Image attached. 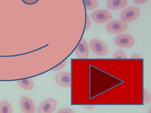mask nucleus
Here are the masks:
<instances>
[{
  "instance_id": "f257e3e1",
  "label": "nucleus",
  "mask_w": 151,
  "mask_h": 113,
  "mask_svg": "<svg viewBox=\"0 0 151 113\" xmlns=\"http://www.w3.org/2000/svg\"><path fill=\"white\" fill-rule=\"evenodd\" d=\"M89 45L94 54L99 56H105L109 53V50L106 44L97 39H91L89 41Z\"/></svg>"
},
{
  "instance_id": "f03ea898",
  "label": "nucleus",
  "mask_w": 151,
  "mask_h": 113,
  "mask_svg": "<svg viewBox=\"0 0 151 113\" xmlns=\"http://www.w3.org/2000/svg\"><path fill=\"white\" fill-rule=\"evenodd\" d=\"M140 14V10L136 6H129L124 9L120 14V17L123 21L129 22L136 20Z\"/></svg>"
},
{
  "instance_id": "7ed1b4c3",
  "label": "nucleus",
  "mask_w": 151,
  "mask_h": 113,
  "mask_svg": "<svg viewBox=\"0 0 151 113\" xmlns=\"http://www.w3.org/2000/svg\"><path fill=\"white\" fill-rule=\"evenodd\" d=\"M128 25L126 22L120 20H113L108 23L106 26V30L113 34L119 33L127 30Z\"/></svg>"
},
{
  "instance_id": "20e7f679",
  "label": "nucleus",
  "mask_w": 151,
  "mask_h": 113,
  "mask_svg": "<svg viewBox=\"0 0 151 113\" xmlns=\"http://www.w3.org/2000/svg\"><path fill=\"white\" fill-rule=\"evenodd\" d=\"M116 45L121 48L126 49L132 47L135 43V39L132 36L128 34H120L115 38Z\"/></svg>"
},
{
  "instance_id": "39448f33",
  "label": "nucleus",
  "mask_w": 151,
  "mask_h": 113,
  "mask_svg": "<svg viewBox=\"0 0 151 113\" xmlns=\"http://www.w3.org/2000/svg\"><path fill=\"white\" fill-rule=\"evenodd\" d=\"M112 18L110 12L105 9H99L94 11L91 14L92 20L97 23L103 24L108 21Z\"/></svg>"
},
{
  "instance_id": "423d86ee",
  "label": "nucleus",
  "mask_w": 151,
  "mask_h": 113,
  "mask_svg": "<svg viewBox=\"0 0 151 113\" xmlns=\"http://www.w3.org/2000/svg\"><path fill=\"white\" fill-rule=\"evenodd\" d=\"M56 84L64 88H70L71 86V73L61 72L57 73L55 77Z\"/></svg>"
},
{
  "instance_id": "0eeeda50",
  "label": "nucleus",
  "mask_w": 151,
  "mask_h": 113,
  "mask_svg": "<svg viewBox=\"0 0 151 113\" xmlns=\"http://www.w3.org/2000/svg\"><path fill=\"white\" fill-rule=\"evenodd\" d=\"M57 106V102L54 99H47L43 101L38 108L39 113H51L53 112Z\"/></svg>"
},
{
  "instance_id": "6e6552de",
  "label": "nucleus",
  "mask_w": 151,
  "mask_h": 113,
  "mask_svg": "<svg viewBox=\"0 0 151 113\" xmlns=\"http://www.w3.org/2000/svg\"><path fill=\"white\" fill-rule=\"evenodd\" d=\"M20 106L23 112L34 113L36 112L35 104L31 99L27 97H22L20 100Z\"/></svg>"
},
{
  "instance_id": "1a4fd4ad",
  "label": "nucleus",
  "mask_w": 151,
  "mask_h": 113,
  "mask_svg": "<svg viewBox=\"0 0 151 113\" xmlns=\"http://www.w3.org/2000/svg\"><path fill=\"white\" fill-rule=\"evenodd\" d=\"M75 53L76 56L80 59L87 58L89 55V49L88 44L84 38L81 39L76 48Z\"/></svg>"
},
{
  "instance_id": "9d476101",
  "label": "nucleus",
  "mask_w": 151,
  "mask_h": 113,
  "mask_svg": "<svg viewBox=\"0 0 151 113\" xmlns=\"http://www.w3.org/2000/svg\"><path fill=\"white\" fill-rule=\"evenodd\" d=\"M127 4V0H107L106 2L107 7L112 10L120 9Z\"/></svg>"
},
{
  "instance_id": "9b49d317",
  "label": "nucleus",
  "mask_w": 151,
  "mask_h": 113,
  "mask_svg": "<svg viewBox=\"0 0 151 113\" xmlns=\"http://www.w3.org/2000/svg\"><path fill=\"white\" fill-rule=\"evenodd\" d=\"M16 82L20 88L26 91H31L34 88V82L31 78L18 80Z\"/></svg>"
},
{
  "instance_id": "f8f14e48",
  "label": "nucleus",
  "mask_w": 151,
  "mask_h": 113,
  "mask_svg": "<svg viewBox=\"0 0 151 113\" xmlns=\"http://www.w3.org/2000/svg\"><path fill=\"white\" fill-rule=\"evenodd\" d=\"M13 112V109L10 103L6 101H3L0 103V113Z\"/></svg>"
},
{
  "instance_id": "ddd939ff",
  "label": "nucleus",
  "mask_w": 151,
  "mask_h": 113,
  "mask_svg": "<svg viewBox=\"0 0 151 113\" xmlns=\"http://www.w3.org/2000/svg\"><path fill=\"white\" fill-rule=\"evenodd\" d=\"M85 7L87 10H92L98 6V2L97 0H84Z\"/></svg>"
},
{
  "instance_id": "4468645a",
  "label": "nucleus",
  "mask_w": 151,
  "mask_h": 113,
  "mask_svg": "<svg viewBox=\"0 0 151 113\" xmlns=\"http://www.w3.org/2000/svg\"><path fill=\"white\" fill-rule=\"evenodd\" d=\"M113 58L114 59H127V54L122 50H117L115 51L113 54Z\"/></svg>"
},
{
  "instance_id": "2eb2a0df",
  "label": "nucleus",
  "mask_w": 151,
  "mask_h": 113,
  "mask_svg": "<svg viewBox=\"0 0 151 113\" xmlns=\"http://www.w3.org/2000/svg\"><path fill=\"white\" fill-rule=\"evenodd\" d=\"M151 100L150 93L148 90L145 89L143 92V103L145 104H148L150 103Z\"/></svg>"
},
{
  "instance_id": "dca6fc26",
  "label": "nucleus",
  "mask_w": 151,
  "mask_h": 113,
  "mask_svg": "<svg viewBox=\"0 0 151 113\" xmlns=\"http://www.w3.org/2000/svg\"><path fill=\"white\" fill-rule=\"evenodd\" d=\"M67 62L68 60L67 59H66L65 61L61 62V63H60L59 65H57L56 67H55V68H53V69H52V72H56L62 70V69L64 68V67H65L66 65H67Z\"/></svg>"
},
{
  "instance_id": "f3484780",
  "label": "nucleus",
  "mask_w": 151,
  "mask_h": 113,
  "mask_svg": "<svg viewBox=\"0 0 151 113\" xmlns=\"http://www.w3.org/2000/svg\"><path fill=\"white\" fill-rule=\"evenodd\" d=\"M58 113H75V111L72 108H63L59 110L58 112H57Z\"/></svg>"
},
{
  "instance_id": "a211bd4d",
  "label": "nucleus",
  "mask_w": 151,
  "mask_h": 113,
  "mask_svg": "<svg viewBox=\"0 0 151 113\" xmlns=\"http://www.w3.org/2000/svg\"><path fill=\"white\" fill-rule=\"evenodd\" d=\"M22 2L28 5H33L35 4L39 0H22Z\"/></svg>"
},
{
  "instance_id": "6ab92c4d",
  "label": "nucleus",
  "mask_w": 151,
  "mask_h": 113,
  "mask_svg": "<svg viewBox=\"0 0 151 113\" xmlns=\"http://www.w3.org/2000/svg\"><path fill=\"white\" fill-rule=\"evenodd\" d=\"M90 26H91V21H90V19L89 18V15H87L86 16V28H85V30L86 31L88 30V29L90 28Z\"/></svg>"
},
{
  "instance_id": "aec40b11",
  "label": "nucleus",
  "mask_w": 151,
  "mask_h": 113,
  "mask_svg": "<svg viewBox=\"0 0 151 113\" xmlns=\"http://www.w3.org/2000/svg\"><path fill=\"white\" fill-rule=\"evenodd\" d=\"M149 0H133V1L136 4H142L148 1Z\"/></svg>"
},
{
  "instance_id": "412c9836",
  "label": "nucleus",
  "mask_w": 151,
  "mask_h": 113,
  "mask_svg": "<svg viewBox=\"0 0 151 113\" xmlns=\"http://www.w3.org/2000/svg\"><path fill=\"white\" fill-rule=\"evenodd\" d=\"M131 59H139L141 58V56L139 54H137V53H135L132 54V56H131Z\"/></svg>"
},
{
  "instance_id": "4be33fe9",
  "label": "nucleus",
  "mask_w": 151,
  "mask_h": 113,
  "mask_svg": "<svg viewBox=\"0 0 151 113\" xmlns=\"http://www.w3.org/2000/svg\"><path fill=\"white\" fill-rule=\"evenodd\" d=\"M95 107V106L94 105H85L84 106V108L86 110H91L94 109Z\"/></svg>"
}]
</instances>
